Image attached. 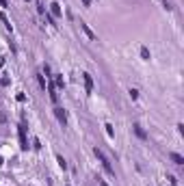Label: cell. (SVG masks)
Here are the masks:
<instances>
[{"instance_id":"9a60e30c","label":"cell","mask_w":184,"mask_h":186,"mask_svg":"<svg viewBox=\"0 0 184 186\" xmlns=\"http://www.w3.org/2000/svg\"><path fill=\"white\" fill-rule=\"evenodd\" d=\"M37 80H39V85L46 89V78H43V76H37Z\"/></svg>"},{"instance_id":"3957f363","label":"cell","mask_w":184,"mask_h":186,"mask_svg":"<svg viewBox=\"0 0 184 186\" xmlns=\"http://www.w3.org/2000/svg\"><path fill=\"white\" fill-rule=\"evenodd\" d=\"M54 115H56V119H59L63 126L67 123V115H65V111H63V108H54Z\"/></svg>"},{"instance_id":"ac0fdd59","label":"cell","mask_w":184,"mask_h":186,"mask_svg":"<svg viewBox=\"0 0 184 186\" xmlns=\"http://www.w3.org/2000/svg\"><path fill=\"white\" fill-rule=\"evenodd\" d=\"M0 4H2V7H7V0H0Z\"/></svg>"},{"instance_id":"30bf717a","label":"cell","mask_w":184,"mask_h":186,"mask_svg":"<svg viewBox=\"0 0 184 186\" xmlns=\"http://www.w3.org/2000/svg\"><path fill=\"white\" fill-rule=\"evenodd\" d=\"M134 132H137V136L145 139V132H143V128H141V126H134Z\"/></svg>"},{"instance_id":"5b68a950","label":"cell","mask_w":184,"mask_h":186,"mask_svg":"<svg viewBox=\"0 0 184 186\" xmlns=\"http://www.w3.org/2000/svg\"><path fill=\"white\" fill-rule=\"evenodd\" d=\"M20 147H22V149H28V143H26V134H24V126L20 128Z\"/></svg>"},{"instance_id":"5bb4252c","label":"cell","mask_w":184,"mask_h":186,"mask_svg":"<svg viewBox=\"0 0 184 186\" xmlns=\"http://www.w3.org/2000/svg\"><path fill=\"white\" fill-rule=\"evenodd\" d=\"M130 97L137 100V97H139V91H137V89H130Z\"/></svg>"},{"instance_id":"7a4b0ae2","label":"cell","mask_w":184,"mask_h":186,"mask_svg":"<svg viewBox=\"0 0 184 186\" xmlns=\"http://www.w3.org/2000/svg\"><path fill=\"white\" fill-rule=\"evenodd\" d=\"M82 80H85V91L91 93L93 91V78H91V74H82Z\"/></svg>"},{"instance_id":"8fae6325","label":"cell","mask_w":184,"mask_h":186,"mask_svg":"<svg viewBox=\"0 0 184 186\" xmlns=\"http://www.w3.org/2000/svg\"><path fill=\"white\" fill-rule=\"evenodd\" d=\"M104 128H106V134H109L110 139H113V136H115V132H113V126H110V123H106Z\"/></svg>"},{"instance_id":"9c48e42d","label":"cell","mask_w":184,"mask_h":186,"mask_svg":"<svg viewBox=\"0 0 184 186\" xmlns=\"http://www.w3.org/2000/svg\"><path fill=\"white\" fill-rule=\"evenodd\" d=\"M0 19H2V22H4V26H7V28H9V30H11V28H13V26H11V22H9V19H7V15H4V13H0Z\"/></svg>"},{"instance_id":"4fadbf2b","label":"cell","mask_w":184,"mask_h":186,"mask_svg":"<svg viewBox=\"0 0 184 186\" xmlns=\"http://www.w3.org/2000/svg\"><path fill=\"white\" fill-rule=\"evenodd\" d=\"M56 160H59V167L65 169V160H63V156H56Z\"/></svg>"},{"instance_id":"7c38bea8","label":"cell","mask_w":184,"mask_h":186,"mask_svg":"<svg viewBox=\"0 0 184 186\" xmlns=\"http://www.w3.org/2000/svg\"><path fill=\"white\" fill-rule=\"evenodd\" d=\"M141 56H143V58H149V50H147V48H141Z\"/></svg>"},{"instance_id":"d6986e66","label":"cell","mask_w":184,"mask_h":186,"mask_svg":"<svg viewBox=\"0 0 184 186\" xmlns=\"http://www.w3.org/2000/svg\"><path fill=\"white\" fill-rule=\"evenodd\" d=\"M82 2H85V4H89V2H91V0H82Z\"/></svg>"},{"instance_id":"52a82bcc","label":"cell","mask_w":184,"mask_h":186,"mask_svg":"<svg viewBox=\"0 0 184 186\" xmlns=\"http://www.w3.org/2000/svg\"><path fill=\"white\" fill-rule=\"evenodd\" d=\"M169 158H171L176 165H184V158L180 156V154H176V151H171V154H169Z\"/></svg>"},{"instance_id":"277c9868","label":"cell","mask_w":184,"mask_h":186,"mask_svg":"<svg viewBox=\"0 0 184 186\" xmlns=\"http://www.w3.org/2000/svg\"><path fill=\"white\" fill-rule=\"evenodd\" d=\"M48 93H50V100H52V102H59V93H56V87L54 85H52V82H50V85H48Z\"/></svg>"},{"instance_id":"8992f818","label":"cell","mask_w":184,"mask_h":186,"mask_svg":"<svg viewBox=\"0 0 184 186\" xmlns=\"http://www.w3.org/2000/svg\"><path fill=\"white\" fill-rule=\"evenodd\" d=\"M80 28L85 30V35H87L89 39H98V37H95V33H93V30L89 28V26H87V24H85V22H80Z\"/></svg>"},{"instance_id":"e0dca14e","label":"cell","mask_w":184,"mask_h":186,"mask_svg":"<svg viewBox=\"0 0 184 186\" xmlns=\"http://www.w3.org/2000/svg\"><path fill=\"white\" fill-rule=\"evenodd\" d=\"M100 186H109V184H106V182H104V180H100Z\"/></svg>"},{"instance_id":"2e32d148","label":"cell","mask_w":184,"mask_h":186,"mask_svg":"<svg viewBox=\"0 0 184 186\" xmlns=\"http://www.w3.org/2000/svg\"><path fill=\"white\" fill-rule=\"evenodd\" d=\"M56 85H59V87H65V82H63V76H56Z\"/></svg>"},{"instance_id":"ffe728a7","label":"cell","mask_w":184,"mask_h":186,"mask_svg":"<svg viewBox=\"0 0 184 186\" xmlns=\"http://www.w3.org/2000/svg\"><path fill=\"white\" fill-rule=\"evenodd\" d=\"M0 165H2V158H0Z\"/></svg>"},{"instance_id":"ba28073f","label":"cell","mask_w":184,"mask_h":186,"mask_svg":"<svg viewBox=\"0 0 184 186\" xmlns=\"http://www.w3.org/2000/svg\"><path fill=\"white\" fill-rule=\"evenodd\" d=\"M50 13H52V15H61V4H59V2H52V4H50Z\"/></svg>"},{"instance_id":"6da1fadb","label":"cell","mask_w":184,"mask_h":186,"mask_svg":"<svg viewBox=\"0 0 184 186\" xmlns=\"http://www.w3.org/2000/svg\"><path fill=\"white\" fill-rule=\"evenodd\" d=\"M95 156H98V160L102 162V167H104V171H106L109 175H115V171H113V167H110L109 158H106V156H104V154H102V151H100V149H98V147H95Z\"/></svg>"}]
</instances>
